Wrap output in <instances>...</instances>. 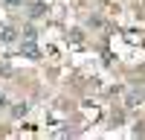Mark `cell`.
<instances>
[{"instance_id":"1","label":"cell","mask_w":145,"mask_h":140,"mask_svg":"<svg viewBox=\"0 0 145 140\" xmlns=\"http://www.w3.org/2000/svg\"><path fill=\"white\" fill-rule=\"evenodd\" d=\"M38 38H20V53L26 55V58H32V61H38L41 58V50H38V44H35Z\"/></svg>"},{"instance_id":"2","label":"cell","mask_w":145,"mask_h":140,"mask_svg":"<svg viewBox=\"0 0 145 140\" xmlns=\"http://www.w3.org/2000/svg\"><path fill=\"white\" fill-rule=\"evenodd\" d=\"M46 15V3H44V0H35V3L29 6V18L35 20V18H44Z\"/></svg>"},{"instance_id":"3","label":"cell","mask_w":145,"mask_h":140,"mask_svg":"<svg viewBox=\"0 0 145 140\" xmlns=\"http://www.w3.org/2000/svg\"><path fill=\"white\" fill-rule=\"evenodd\" d=\"M0 38H3L6 44H12V41L18 38V35H15V29H12V26H3V32H0Z\"/></svg>"},{"instance_id":"4","label":"cell","mask_w":145,"mask_h":140,"mask_svg":"<svg viewBox=\"0 0 145 140\" xmlns=\"http://www.w3.org/2000/svg\"><path fill=\"white\" fill-rule=\"evenodd\" d=\"M145 96H142V93H131V96H128V105H131V108H134V105H139Z\"/></svg>"},{"instance_id":"5","label":"cell","mask_w":145,"mask_h":140,"mask_svg":"<svg viewBox=\"0 0 145 140\" xmlns=\"http://www.w3.org/2000/svg\"><path fill=\"white\" fill-rule=\"evenodd\" d=\"M23 38H38V29H35V26H26V29H23Z\"/></svg>"},{"instance_id":"6","label":"cell","mask_w":145,"mask_h":140,"mask_svg":"<svg viewBox=\"0 0 145 140\" xmlns=\"http://www.w3.org/2000/svg\"><path fill=\"white\" fill-rule=\"evenodd\" d=\"M26 111H29V105H26V102H23V105H15V117H23Z\"/></svg>"},{"instance_id":"7","label":"cell","mask_w":145,"mask_h":140,"mask_svg":"<svg viewBox=\"0 0 145 140\" xmlns=\"http://www.w3.org/2000/svg\"><path fill=\"white\" fill-rule=\"evenodd\" d=\"M6 6H23V0H3Z\"/></svg>"},{"instance_id":"8","label":"cell","mask_w":145,"mask_h":140,"mask_svg":"<svg viewBox=\"0 0 145 140\" xmlns=\"http://www.w3.org/2000/svg\"><path fill=\"white\" fill-rule=\"evenodd\" d=\"M0 108H6V96H3V93H0Z\"/></svg>"}]
</instances>
